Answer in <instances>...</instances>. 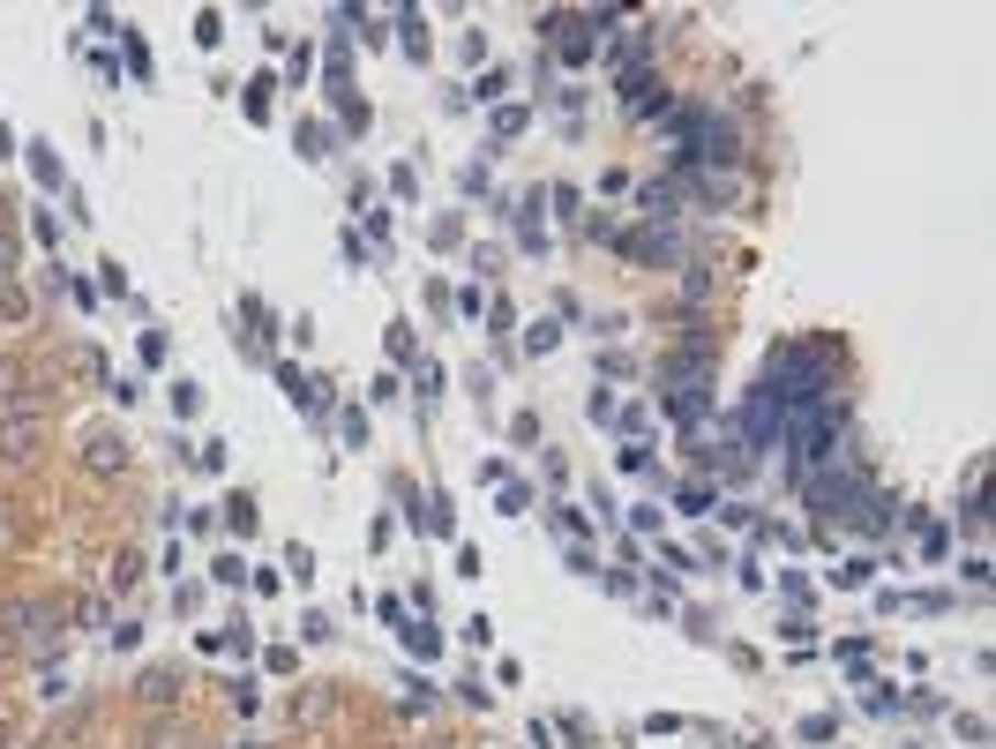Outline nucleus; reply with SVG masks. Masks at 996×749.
<instances>
[{
    "instance_id": "obj_3",
    "label": "nucleus",
    "mask_w": 996,
    "mask_h": 749,
    "mask_svg": "<svg viewBox=\"0 0 996 749\" xmlns=\"http://www.w3.org/2000/svg\"><path fill=\"white\" fill-rule=\"evenodd\" d=\"M135 697H143V705H180V674H172V667H150V674H143V682H135Z\"/></svg>"
},
{
    "instance_id": "obj_6",
    "label": "nucleus",
    "mask_w": 996,
    "mask_h": 749,
    "mask_svg": "<svg viewBox=\"0 0 996 749\" xmlns=\"http://www.w3.org/2000/svg\"><path fill=\"white\" fill-rule=\"evenodd\" d=\"M0 315H15V323H23V315H31V300H23L15 286H0Z\"/></svg>"
},
{
    "instance_id": "obj_1",
    "label": "nucleus",
    "mask_w": 996,
    "mask_h": 749,
    "mask_svg": "<svg viewBox=\"0 0 996 749\" xmlns=\"http://www.w3.org/2000/svg\"><path fill=\"white\" fill-rule=\"evenodd\" d=\"M38 443H45V413H38V405H15V413L0 420V458H8V465H31V458H38Z\"/></svg>"
},
{
    "instance_id": "obj_2",
    "label": "nucleus",
    "mask_w": 996,
    "mask_h": 749,
    "mask_svg": "<svg viewBox=\"0 0 996 749\" xmlns=\"http://www.w3.org/2000/svg\"><path fill=\"white\" fill-rule=\"evenodd\" d=\"M83 465H90V472H121V465H127V443H121V435H105V427H98V435L83 443Z\"/></svg>"
},
{
    "instance_id": "obj_5",
    "label": "nucleus",
    "mask_w": 996,
    "mask_h": 749,
    "mask_svg": "<svg viewBox=\"0 0 996 749\" xmlns=\"http://www.w3.org/2000/svg\"><path fill=\"white\" fill-rule=\"evenodd\" d=\"M143 749H195V735H188L180 719H158V727L143 735Z\"/></svg>"
},
{
    "instance_id": "obj_4",
    "label": "nucleus",
    "mask_w": 996,
    "mask_h": 749,
    "mask_svg": "<svg viewBox=\"0 0 996 749\" xmlns=\"http://www.w3.org/2000/svg\"><path fill=\"white\" fill-rule=\"evenodd\" d=\"M15 405H31V390H23V368H15V360H0V420L15 413Z\"/></svg>"
},
{
    "instance_id": "obj_7",
    "label": "nucleus",
    "mask_w": 996,
    "mask_h": 749,
    "mask_svg": "<svg viewBox=\"0 0 996 749\" xmlns=\"http://www.w3.org/2000/svg\"><path fill=\"white\" fill-rule=\"evenodd\" d=\"M15 540V517H8V502H0V547Z\"/></svg>"
}]
</instances>
